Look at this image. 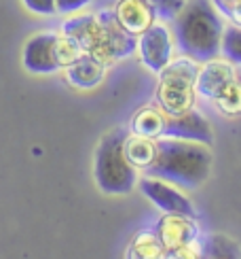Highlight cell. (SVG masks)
Segmentation results:
<instances>
[{
    "instance_id": "obj_15",
    "label": "cell",
    "mask_w": 241,
    "mask_h": 259,
    "mask_svg": "<svg viewBox=\"0 0 241 259\" xmlns=\"http://www.w3.org/2000/svg\"><path fill=\"white\" fill-rule=\"evenodd\" d=\"M123 151L127 161L138 170H148L152 166V161L157 157V143L152 138H144L138 134L125 136Z\"/></svg>"
},
{
    "instance_id": "obj_10",
    "label": "cell",
    "mask_w": 241,
    "mask_h": 259,
    "mask_svg": "<svg viewBox=\"0 0 241 259\" xmlns=\"http://www.w3.org/2000/svg\"><path fill=\"white\" fill-rule=\"evenodd\" d=\"M233 81H237L235 64H231L224 58H212L207 62L199 64V72H197L195 92L205 100H216L224 88H228Z\"/></svg>"
},
{
    "instance_id": "obj_24",
    "label": "cell",
    "mask_w": 241,
    "mask_h": 259,
    "mask_svg": "<svg viewBox=\"0 0 241 259\" xmlns=\"http://www.w3.org/2000/svg\"><path fill=\"white\" fill-rule=\"evenodd\" d=\"M165 259H199V253H197V242L191 244V246H182V249L167 251Z\"/></svg>"
},
{
    "instance_id": "obj_17",
    "label": "cell",
    "mask_w": 241,
    "mask_h": 259,
    "mask_svg": "<svg viewBox=\"0 0 241 259\" xmlns=\"http://www.w3.org/2000/svg\"><path fill=\"white\" fill-rule=\"evenodd\" d=\"M165 253L167 251L159 236L150 232H140L129 244L127 259H165Z\"/></svg>"
},
{
    "instance_id": "obj_11",
    "label": "cell",
    "mask_w": 241,
    "mask_h": 259,
    "mask_svg": "<svg viewBox=\"0 0 241 259\" xmlns=\"http://www.w3.org/2000/svg\"><path fill=\"white\" fill-rule=\"evenodd\" d=\"M163 136L191 140V143H201V145H212V140H214L210 121L197 109H191V111L176 115V117H167Z\"/></svg>"
},
{
    "instance_id": "obj_16",
    "label": "cell",
    "mask_w": 241,
    "mask_h": 259,
    "mask_svg": "<svg viewBox=\"0 0 241 259\" xmlns=\"http://www.w3.org/2000/svg\"><path fill=\"white\" fill-rule=\"evenodd\" d=\"M165 121H167V115L163 113L161 109L146 106V109H142V111H138L134 115V119H131V123H129V130H131V134L157 140V138L163 136Z\"/></svg>"
},
{
    "instance_id": "obj_25",
    "label": "cell",
    "mask_w": 241,
    "mask_h": 259,
    "mask_svg": "<svg viewBox=\"0 0 241 259\" xmlns=\"http://www.w3.org/2000/svg\"><path fill=\"white\" fill-rule=\"evenodd\" d=\"M228 3H235V0H212V5H214L216 9H220V7L228 5Z\"/></svg>"
},
{
    "instance_id": "obj_22",
    "label": "cell",
    "mask_w": 241,
    "mask_h": 259,
    "mask_svg": "<svg viewBox=\"0 0 241 259\" xmlns=\"http://www.w3.org/2000/svg\"><path fill=\"white\" fill-rule=\"evenodd\" d=\"M93 0H55V7H57V15L66 17V15H74V13H81V11H87Z\"/></svg>"
},
{
    "instance_id": "obj_18",
    "label": "cell",
    "mask_w": 241,
    "mask_h": 259,
    "mask_svg": "<svg viewBox=\"0 0 241 259\" xmlns=\"http://www.w3.org/2000/svg\"><path fill=\"white\" fill-rule=\"evenodd\" d=\"M220 56L231 64H241V28L233 24H224Z\"/></svg>"
},
{
    "instance_id": "obj_20",
    "label": "cell",
    "mask_w": 241,
    "mask_h": 259,
    "mask_svg": "<svg viewBox=\"0 0 241 259\" xmlns=\"http://www.w3.org/2000/svg\"><path fill=\"white\" fill-rule=\"evenodd\" d=\"M144 3L155 11L157 19L161 21H173L178 17V13L184 9L186 0H144Z\"/></svg>"
},
{
    "instance_id": "obj_12",
    "label": "cell",
    "mask_w": 241,
    "mask_h": 259,
    "mask_svg": "<svg viewBox=\"0 0 241 259\" xmlns=\"http://www.w3.org/2000/svg\"><path fill=\"white\" fill-rule=\"evenodd\" d=\"M159 238L165 246V251L191 246L199 238V225L193 217L184 214H165L159 221Z\"/></svg>"
},
{
    "instance_id": "obj_23",
    "label": "cell",
    "mask_w": 241,
    "mask_h": 259,
    "mask_svg": "<svg viewBox=\"0 0 241 259\" xmlns=\"http://www.w3.org/2000/svg\"><path fill=\"white\" fill-rule=\"evenodd\" d=\"M218 13L222 15V19H226L228 24L239 26L241 28V0H235V3H228L220 9H216Z\"/></svg>"
},
{
    "instance_id": "obj_2",
    "label": "cell",
    "mask_w": 241,
    "mask_h": 259,
    "mask_svg": "<svg viewBox=\"0 0 241 259\" xmlns=\"http://www.w3.org/2000/svg\"><path fill=\"white\" fill-rule=\"evenodd\" d=\"M157 143V157L148 168L157 179L171 185L195 189L210 179L212 151L210 145L191 143V140L161 136Z\"/></svg>"
},
{
    "instance_id": "obj_6",
    "label": "cell",
    "mask_w": 241,
    "mask_h": 259,
    "mask_svg": "<svg viewBox=\"0 0 241 259\" xmlns=\"http://www.w3.org/2000/svg\"><path fill=\"white\" fill-rule=\"evenodd\" d=\"M176 51H178L176 36H173V30L169 28L167 21L157 19L146 32H142L138 36L136 53L140 56L142 66L155 74H159L176 58Z\"/></svg>"
},
{
    "instance_id": "obj_9",
    "label": "cell",
    "mask_w": 241,
    "mask_h": 259,
    "mask_svg": "<svg viewBox=\"0 0 241 259\" xmlns=\"http://www.w3.org/2000/svg\"><path fill=\"white\" fill-rule=\"evenodd\" d=\"M138 185L144 191V196L165 214H184V217H193V219L197 217L193 202L182 191L173 187L171 183L157 177H142L138 179Z\"/></svg>"
},
{
    "instance_id": "obj_4",
    "label": "cell",
    "mask_w": 241,
    "mask_h": 259,
    "mask_svg": "<svg viewBox=\"0 0 241 259\" xmlns=\"http://www.w3.org/2000/svg\"><path fill=\"white\" fill-rule=\"evenodd\" d=\"M125 134L120 130L108 132L95 151L93 175L95 183L104 193L110 196H127L138 185V168H134L123 151Z\"/></svg>"
},
{
    "instance_id": "obj_14",
    "label": "cell",
    "mask_w": 241,
    "mask_h": 259,
    "mask_svg": "<svg viewBox=\"0 0 241 259\" xmlns=\"http://www.w3.org/2000/svg\"><path fill=\"white\" fill-rule=\"evenodd\" d=\"M112 11L120 28L134 36H140L142 32H146L157 21L155 11L144 0H118Z\"/></svg>"
},
{
    "instance_id": "obj_19",
    "label": "cell",
    "mask_w": 241,
    "mask_h": 259,
    "mask_svg": "<svg viewBox=\"0 0 241 259\" xmlns=\"http://www.w3.org/2000/svg\"><path fill=\"white\" fill-rule=\"evenodd\" d=\"M214 104L218 106V111L222 115H228V117L241 115V83L233 81L228 88H224L220 96L214 100Z\"/></svg>"
},
{
    "instance_id": "obj_13",
    "label": "cell",
    "mask_w": 241,
    "mask_h": 259,
    "mask_svg": "<svg viewBox=\"0 0 241 259\" xmlns=\"http://www.w3.org/2000/svg\"><path fill=\"white\" fill-rule=\"evenodd\" d=\"M64 79L66 83L70 85L72 90H79V92H89V90H95L100 88L106 79V72H108V66L102 62H97L95 58L91 56H83L72 62L70 66H66L64 70Z\"/></svg>"
},
{
    "instance_id": "obj_8",
    "label": "cell",
    "mask_w": 241,
    "mask_h": 259,
    "mask_svg": "<svg viewBox=\"0 0 241 259\" xmlns=\"http://www.w3.org/2000/svg\"><path fill=\"white\" fill-rule=\"evenodd\" d=\"M95 15H97V19H100L102 30H104V45H102L100 62L110 68L112 64L134 56L136 47H138V36L129 34L127 30L120 28V24L114 17V11L112 9H102V11H97Z\"/></svg>"
},
{
    "instance_id": "obj_7",
    "label": "cell",
    "mask_w": 241,
    "mask_h": 259,
    "mask_svg": "<svg viewBox=\"0 0 241 259\" xmlns=\"http://www.w3.org/2000/svg\"><path fill=\"white\" fill-rule=\"evenodd\" d=\"M59 32L72 38L85 56H91L100 62L102 45H104V30L95 13L81 11V13H74V15H66L59 26Z\"/></svg>"
},
{
    "instance_id": "obj_5",
    "label": "cell",
    "mask_w": 241,
    "mask_h": 259,
    "mask_svg": "<svg viewBox=\"0 0 241 259\" xmlns=\"http://www.w3.org/2000/svg\"><path fill=\"white\" fill-rule=\"evenodd\" d=\"M197 72H199V62L189 56H176L159 72L157 102L167 117H176L195 109Z\"/></svg>"
},
{
    "instance_id": "obj_1",
    "label": "cell",
    "mask_w": 241,
    "mask_h": 259,
    "mask_svg": "<svg viewBox=\"0 0 241 259\" xmlns=\"http://www.w3.org/2000/svg\"><path fill=\"white\" fill-rule=\"evenodd\" d=\"M224 19L212 0H186L184 9L173 19V36L178 51L197 62L220 56Z\"/></svg>"
},
{
    "instance_id": "obj_21",
    "label": "cell",
    "mask_w": 241,
    "mask_h": 259,
    "mask_svg": "<svg viewBox=\"0 0 241 259\" xmlns=\"http://www.w3.org/2000/svg\"><path fill=\"white\" fill-rule=\"evenodd\" d=\"M28 13L36 15V17H55L57 15V7L55 0H19Z\"/></svg>"
},
{
    "instance_id": "obj_3",
    "label": "cell",
    "mask_w": 241,
    "mask_h": 259,
    "mask_svg": "<svg viewBox=\"0 0 241 259\" xmlns=\"http://www.w3.org/2000/svg\"><path fill=\"white\" fill-rule=\"evenodd\" d=\"M83 56L81 47L59 30H40L30 34L21 47V66L30 74L62 72Z\"/></svg>"
}]
</instances>
